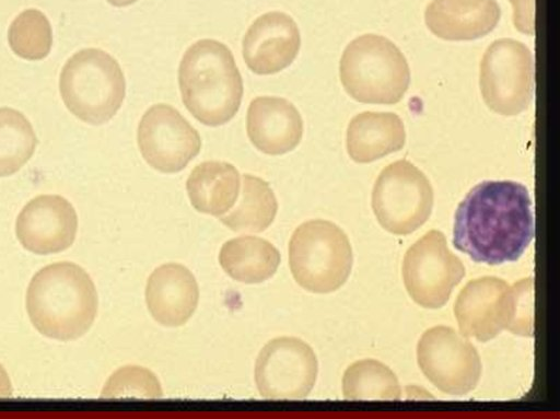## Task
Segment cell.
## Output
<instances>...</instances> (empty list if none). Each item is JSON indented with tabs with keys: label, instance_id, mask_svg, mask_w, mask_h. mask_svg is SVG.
<instances>
[{
	"label": "cell",
	"instance_id": "obj_26",
	"mask_svg": "<svg viewBox=\"0 0 560 419\" xmlns=\"http://www.w3.org/2000/svg\"><path fill=\"white\" fill-rule=\"evenodd\" d=\"M162 395L155 374L138 365H127L114 372L102 391L103 398H160Z\"/></svg>",
	"mask_w": 560,
	"mask_h": 419
},
{
	"label": "cell",
	"instance_id": "obj_25",
	"mask_svg": "<svg viewBox=\"0 0 560 419\" xmlns=\"http://www.w3.org/2000/svg\"><path fill=\"white\" fill-rule=\"evenodd\" d=\"M13 53L26 60H40L48 56L52 45V31L46 15L37 9H26L11 23L8 32Z\"/></svg>",
	"mask_w": 560,
	"mask_h": 419
},
{
	"label": "cell",
	"instance_id": "obj_16",
	"mask_svg": "<svg viewBox=\"0 0 560 419\" xmlns=\"http://www.w3.org/2000/svg\"><path fill=\"white\" fill-rule=\"evenodd\" d=\"M246 131L249 141L260 152L281 155L301 142L303 119L290 101L278 96H258L248 106Z\"/></svg>",
	"mask_w": 560,
	"mask_h": 419
},
{
	"label": "cell",
	"instance_id": "obj_1",
	"mask_svg": "<svg viewBox=\"0 0 560 419\" xmlns=\"http://www.w3.org/2000/svg\"><path fill=\"white\" fill-rule=\"evenodd\" d=\"M535 236L527 188L513 181H483L457 207L453 245L476 263L517 260Z\"/></svg>",
	"mask_w": 560,
	"mask_h": 419
},
{
	"label": "cell",
	"instance_id": "obj_9",
	"mask_svg": "<svg viewBox=\"0 0 560 419\" xmlns=\"http://www.w3.org/2000/svg\"><path fill=\"white\" fill-rule=\"evenodd\" d=\"M520 298L521 281L510 286L492 276L469 281L454 304L460 334L482 342L504 329L521 335Z\"/></svg>",
	"mask_w": 560,
	"mask_h": 419
},
{
	"label": "cell",
	"instance_id": "obj_28",
	"mask_svg": "<svg viewBox=\"0 0 560 419\" xmlns=\"http://www.w3.org/2000/svg\"><path fill=\"white\" fill-rule=\"evenodd\" d=\"M12 384L4 368L0 364V397L12 395Z\"/></svg>",
	"mask_w": 560,
	"mask_h": 419
},
{
	"label": "cell",
	"instance_id": "obj_13",
	"mask_svg": "<svg viewBox=\"0 0 560 419\" xmlns=\"http://www.w3.org/2000/svg\"><path fill=\"white\" fill-rule=\"evenodd\" d=\"M137 142L144 161L161 173H177L200 152L199 132L172 105L154 104L142 115Z\"/></svg>",
	"mask_w": 560,
	"mask_h": 419
},
{
	"label": "cell",
	"instance_id": "obj_8",
	"mask_svg": "<svg viewBox=\"0 0 560 419\" xmlns=\"http://www.w3.org/2000/svg\"><path fill=\"white\" fill-rule=\"evenodd\" d=\"M479 84L486 105L497 114L514 116L525 110L534 93V60L520 40L501 38L485 51Z\"/></svg>",
	"mask_w": 560,
	"mask_h": 419
},
{
	"label": "cell",
	"instance_id": "obj_14",
	"mask_svg": "<svg viewBox=\"0 0 560 419\" xmlns=\"http://www.w3.org/2000/svg\"><path fill=\"white\" fill-rule=\"evenodd\" d=\"M78 230L73 206L59 195H39L21 210L15 234L21 245L38 255L59 253L72 245Z\"/></svg>",
	"mask_w": 560,
	"mask_h": 419
},
{
	"label": "cell",
	"instance_id": "obj_18",
	"mask_svg": "<svg viewBox=\"0 0 560 419\" xmlns=\"http://www.w3.org/2000/svg\"><path fill=\"white\" fill-rule=\"evenodd\" d=\"M495 0H432L424 12L428 28L446 40H472L486 36L500 21Z\"/></svg>",
	"mask_w": 560,
	"mask_h": 419
},
{
	"label": "cell",
	"instance_id": "obj_23",
	"mask_svg": "<svg viewBox=\"0 0 560 419\" xmlns=\"http://www.w3.org/2000/svg\"><path fill=\"white\" fill-rule=\"evenodd\" d=\"M342 392L350 400H398L401 388L395 373L384 363L363 359L347 368Z\"/></svg>",
	"mask_w": 560,
	"mask_h": 419
},
{
	"label": "cell",
	"instance_id": "obj_6",
	"mask_svg": "<svg viewBox=\"0 0 560 419\" xmlns=\"http://www.w3.org/2000/svg\"><path fill=\"white\" fill-rule=\"evenodd\" d=\"M353 264L347 234L335 223L315 219L299 225L289 242L294 280L314 293H329L348 279Z\"/></svg>",
	"mask_w": 560,
	"mask_h": 419
},
{
	"label": "cell",
	"instance_id": "obj_12",
	"mask_svg": "<svg viewBox=\"0 0 560 419\" xmlns=\"http://www.w3.org/2000/svg\"><path fill=\"white\" fill-rule=\"evenodd\" d=\"M318 372L316 356L296 337H278L260 350L255 363L259 394L268 399H302L313 389Z\"/></svg>",
	"mask_w": 560,
	"mask_h": 419
},
{
	"label": "cell",
	"instance_id": "obj_19",
	"mask_svg": "<svg viewBox=\"0 0 560 419\" xmlns=\"http://www.w3.org/2000/svg\"><path fill=\"white\" fill-rule=\"evenodd\" d=\"M406 131L394 113L362 112L350 120L347 129V151L357 163H370L405 146Z\"/></svg>",
	"mask_w": 560,
	"mask_h": 419
},
{
	"label": "cell",
	"instance_id": "obj_3",
	"mask_svg": "<svg viewBox=\"0 0 560 419\" xmlns=\"http://www.w3.org/2000/svg\"><path fill=\"white\" fill-rule=\"evenodd\" d=\"M182 101L199 123L218 127L237 113L243 80L230 48L215 39H199L185 51L178 68Z\"/></svg>",
	"mask_w": 560,
	"mask_h": 419
},
{
	"label": "cell",
	"instance_id": "obj_5",
	"mask_svg": "<svg viewBox=\"0 0 560 419\" xmlns=\"http://www.w3.org/2000/svg\"><path fill=\"white\" fill-rule=\"evenodd\" d=\"M59 89L66 107L90 125L109 121L126 95V81L118 61L100 48H85L65 63Z\"/></svg>",
	"mask_w": 560,
	"mask_h": 419
},
{
	"label": "cell",
	"instance_id": "obj_24",
	"mask_svg": "<svg viewBox=\"0 0 560 419\" xmlns=\"http://www.w3.org/2000/svg\"><path fill=\"white\" fill-rule=\"evenodd\" d=\"M37 138L19 110L0 107V177L16 173L32 158Z\"/></svg>",
	"mask_w": 560,
	"mask_h": 419
},
{
	"label": "cell",
	"instance_id": "obj_2",
	"mask_svg": "<svg viewBox=\"0 0 560 419\" xmlns=\"http://www.w3.org/2000/svg\"><path fill=\"white\" fill-rule=\"evenodd\" d=\"M97 292L88 272L74 263L48 265L32 278L26 311L42 335L73 340L92 326L97 313Z\"/></svg>",
	"mask_w": 560,
	"mask_h": 419
},
{
	"label": "cell",
	"instance_id": "obj_11",
	"mask_svg": "<svg viewBox=\"0 0 560 419\" xmlns=\"http://www.w3.org/2000/svg\"><path fill=\"white\" fill-rule=\"evenodd\" d=\"M417 360L424 376L450 395L469 393L481 375L476 348L448 326H434L423 333L417 346Z\"/></svg>",
	"mask_w": 560,
	"mask_h": 419
},
{
	"label": "cell",
	"instance_id": "obj_4",
	"mask_svg": "<svg viewBox=\"0 0 560 419\" xmlns=\"http://www.w3.org/2000/svg\"><path fill=\"white\" fill-rule=\"evenodd\" d=\"M340 81L355 101L369 104H395L410 83L408 62L388 38L364 34L345 48L339 63Z\"/></svg>",
	"mask_w": 560,
	"mask_h": 419
},
{
	"label": "cell",
	"instance_id": "obj_10",
	"mask_svg": "<svg viewBox=\"0 0 560 419\" xmlns=\"http://www.w3.org/2000/svg\"><path fill=\"white\" fill-rule=\"evenodd\" d=\"M464 276L462 260L450 251L444 234L438 230L427 232L405 254L404 284L420 306L442 307Z\"/></svg>",
	"mask_w": 560,
	"mask_h": 419
},
{
	"label": "cell",
	"instance_id": "obj_17",
	"mask_svg": "<svg viewBox=\"0 0 560 419\" xmlns=\"http://www.w3.org/2000/svg\"><path fill=\"white\" fill-rule=\"evenodd\" d=\"M199 289L191 271L176 263L159 266L150 275L145 302L152 317L161 325H184L194 314Z\"/></svg>",
	"mask_w": 560,
	"mask_h": 419
},
{
	"label": "cell",
	"instance_id": "obj_22",
	"mask_svg": "<svg viewBox=\"0 0 560 419\" xmlns=\"http://www.w3.org/2000/svg\"><path fill=\"white\" fill-rule=\"evenodd\" d=\"M277 210L278 202L269 184L255 175L244 174L238 201L220 217V221L235 232L259 233L273 222Z\"/></svg>",
	"mask_w": 560,
	"mask_h": 419
},
{
	"label": "cell",
	"instance_id": "obj_20",
	"mask_svg": "<svg viewBox=\"0 0 560 419\" xmlns=\"http://www.w3.org/2000/svg\"><path fill=\"white\" fill-rule=\"evenodd\" d=\"M240 184V173L233 164L206 161L192 168L186 189L190 203L197 211L221 217L236 202Z\"/></svg>",
	"mask_w": 560,
	"mask_h": 419
},
{
	"label": "cell",
	"instance_id": "obj_27",
	"mask_svg": "<svg viewBox=\"0 0 560 419\" xmlns=\"http://www.w3.org/2000/svg\"><path fill=\"white\" fill-rule=\"evenodd\" d=\"M513 5V23L515 28L528 35L535 28V0H510Z\"/></svg>",
	"mask_w": 560,
	"mask_h": 419
},
{
	"label": "cell",
	"instance_id": "obj_21",
	"mask_svg": "<svg viewBox=\"0 0 560 419\" xmlns=\"http://www.w3.org/2000/svg\"><path fill=\"white\" fill-rule=\"evenodd\" d=\"M280 260L279 251L270 242L250 235L229 240L219 253L222 269L244 283H259L271 278Z\"/></svg>",
	"mask_w": 560,
	"mask_h": 419
},
{
	"label": "cell",
	"instance_id": "obj_7",
	"mask_svg": "<svg viewBox=\"0 0 560 419\" xmlns=\"http://www.w3.org/2000/svg\"><path fill=\"white\" fill-rule=\"evenodd\" d=\"M430 181L407 160L382 170L372 190V209L383 229L406 235L423 225L433 208Z\"/></svg>",
	"mask_w": 560,
	"mask_h": 419
},
{
	"label": "cell",
	"instance_id": "obj_29",
	"mask_svg": "<svg viewBox=\"0 0 560 419\" xmlns=\"http://www.w3.org/2000/svg\"><path fill=\"white\" fill-rule=\"evenodd\" d=\"M114 7H127L135 3L137 0H107Z\"/></svg>",
	"mask_w": 560,
	"mask_h": 419
},
{
	"label": "cell",
	"instance_id": "obj_15",
	"mask_svg": "<svg viewBox=\"0 0 560 419\" xmlns=\"http://www.w3.org/2000/svg\"><path fill=\"white\" fill-rule=\"evenodd\" d=\"M301 47L300 30L293 18L281 11L258 16L243 38V58L247 68L260 75L288 68Z\"/></svg>",
	"mask_w": 560,
	"mask_h": 419
}]
</instances>
